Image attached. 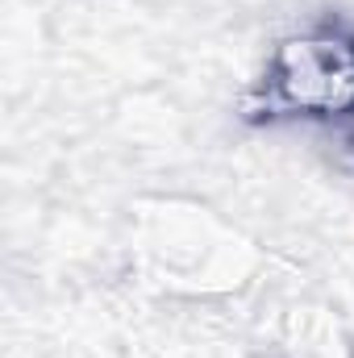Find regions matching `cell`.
Instances as JSON below:
<instances>
[{
	"label": "cell",
	"instance_id": "cell-1",
	"mask_svg": "<svg viewBox=\"0 0 354 358\" xmlns=\"http://www.w3.org/2000/svg\"><path fill=\"white\" fill-rule=\"evenodd\" d=\"M275 117L354 129V42L342 34H304L275 50L263 80Z\"/></svg>",
	"mask_w": 354,
	"mask_h": 358
}]
</instances>
